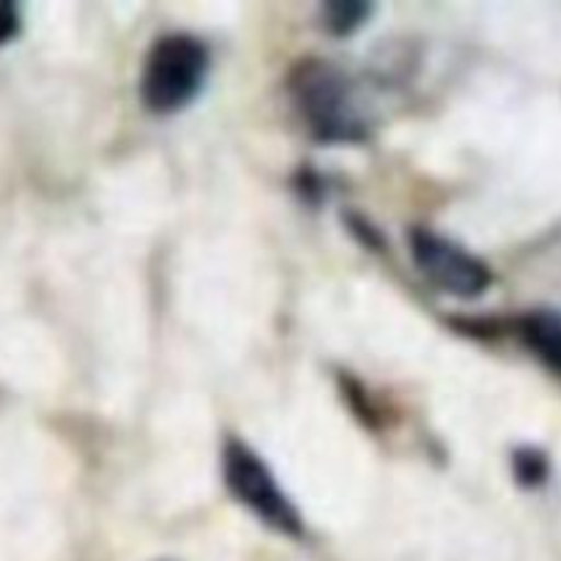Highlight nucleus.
<instances>
[{"label": "nucleus", "mask_w": 561, "mask_h": 561, "mask_svg": "<svg viewBox=\"0 0 561 561\" xmlns=\"http://www.w3.org/2000/svg\"><path fill=\"white\" fill-rule=\"evenodd\" d=\"M411 252H414L420 272L447 294L471 299L491 285V272L480 257L431 230L411 233Z\"/></svg>", "instance_id": "20e7f679"}, {"label": "nucleus", "mask_w": 561, "mask_h": 561, "mask_svg": "<svg viewBox=\"0 0 561 561\" xmlns=\"http://www.w3.org/2000/svg\"><path fill=\"white\" fill-rule=\"evenodd\" d=\"M208 71V53L203 42L186 33L162 36L146 55L140 93L148 110L170 113L201 91Z\"/></svg>", "instance_id": "f257e3e1"}, {"label": "nucleus", "mask_w": 561, "mask_h": 561, "mask_svg": "<svg viewBox=\"0 0 561 561\" xmlns=\"http://www.w3.org/2000/svg\"><path fill=\"white\" fill-rule=\"evenodd\" d=\"M225 485L233 493L236 502L244 504L252 515L272 526L274 531L288 537L305 535V520L296 513L290 499L279 491L277 480L268 471V466L252 453L247 444L228 442L222 453Z\"/></svg>", "instance_id": "f03ea898"}, {"label": "nucleus", "mask_w": 561, "mask_h": 561, "mask_svg": "<svg viewBox=\"0 0 561 561\" xmlns=\"http://www.w3.org/2000/svg\"><path fill=\"white\" fill-rule=\"evenodd\" d=\"M524 329V340L529 348L551 367L553 373L561 376V316L551 310H537L524 318L520 323Z\"/></svg>", "instance_id": "39448f33"}, {"label": "nucleus", "mask_w": 561, "mask_h": 561, "mask_svg": "<svg viewBox=\"0 0 561 561\" xmlns=\"http://www.w3.org/2000/svg\"><path fill=\"white\" fill-rule=\"evenodd\" d=\"M515 477L520 480V485H542L548 477L546 455L537 453V449H520V453L515 455Z\"/></svg>", "instance_id": "0eeeda50"}, {"label": "nucleus", "mask_w": 561, "mask_h": 561, "mask_svg": "<svg viewBox=\"0 0 561 561\" xmlns=\"http://www.w3.org/2000/svg\"><path fill=\"white\" fill-rule=\"evenodd\" d=\"M294 93L301 113L323 140H351L362 135V121L351 104L348 80L323 60L301 64L294 75Z\"/></svg>", "instance_id": "7ed1b4c3"}, {"label": "nucleus", "mask_w": 561, "mask_h": 561, "mask_svg": "<svg viewBox=\"0 0 561 561\" xmlns=\"http://www.w3.org/2000/svg\"><path fill=\"white\" fill-rule=\"evenodd\" d=\"M370 5L367 3H354V0H340V3L323 5V20L327 27L334 33H348L354 27L362 25V20L367 16Z\"/></svg>", "instance_id": "423d86ee"}, {"label": "nucleus", "mask_w": 561, "mask_h": 561, "mask_svg": "<svg viewBox=\"0 0 561 561\" xmlns=\"http://www.w3.org/2000/svg\"><path fill=\"white\" fill-rule=\"evenodd\" d=\"M16 31H20V16H16V9L11 3H0V44L14 38Z\"/></svg>", "instance_id": "6e6552de"}]
</instances>
